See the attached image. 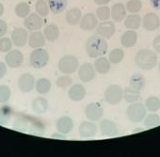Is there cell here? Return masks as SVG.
I'll list each match as a JSON object with an SVG mask.
<instances>
[{"mask_svg":"<svg viewBox=\"0 0 160 157\" xmlns=\"http://www.w3.org/2000/svg\"><path fill=\"white\" fill-rule=\"evenodd\" d=\"M152 47L155 50V52L160 54V35L156 36L152 41Z\"/></svg>","mask_w":160,"mask_h":157,"instance_id":"cell-44","label":"cell"},{"mask_svg":"<svg viewBox=\"0 0 160 157\" xmlns=\"http://www.w3.org/2000/svg\"><path fill=\"white\" fill-rule=\"evenodd\" d=\"M5 62L12 69L19 68L24 62V55L20 50H11L5 56Z\"/></svg>","mask_w":160,"mask_h":157,"instance_id":"cell-9","label":"cell"},{"mask_svg":"<svg viewBox=\"0 0 160 157\" xmlns=\"http://www.w3.org/2000/svg\"><path fill=\"white\" fill-rule=\"evenodd\" d=\"M43 35L45 37V40L53 42H56L59 38L60 31H59V28L58 26H56L54 24H50L44 28Z\"/></svg>","mask_w":160,"mask_h":157,"instance_id":"cell-24","label":"cell"},{"mask_svg":"<svg viewBox=\"0 0 160 157\" xmlns=\"http://www.w3.org/2000/svg\"><path fill=\"white\" fill-rule=\"evenodd\" d=\"M105 99L111 105H118L123 99V90L121 86L113 84L107 88L105 91Z\"/></svg>","mask_w":160,"mask_h":157,"instance_id":"cell-6","label":"cell"},{"mask_svg":"<svg viewBox=\"0 0 160 157\" xmlns=\"http://www.w3.org/2000/svg\"><path fill=\"white\" fill-rule=\"evenodd\" d=\"M145 107L150 112H157L160 109V99L156 96H150L145 100Z\"/></svg>","mask_w":160,"mask_h":157,"instance_id":"cell-32","label":"cell"},{"mask_svg":"<svg viewBox=\"0 0 160 157\" xmlns=\"http://www.w3.org/2000/svg\"><path fill=\"white\" fill-rule=\"evenodd\" d=\"M19 90L22 92L28 93L33 91L35 88V79L34 76L30 73H23L20 75L17 81Z\"/></svg>","mask_w":160,"mask_h":157,"instance_id":"cell-10","label":"cell"},{"mask_svg":"<svg viewBox=\"0 0 160 157\" xmlns=\"http://www.w3.org/2000/svg\"><path fill=\"white\" fill-rule=\"evenodd\" d=\"M129 83H130V87L138 91H141L142 89H144L146 84L145 77L141 73H135L130 77Z\"/></svg>","mask_w":160,"mask_h":157,"instance_id":"cell-31","label":"cell"},{"mask_svg":"<svg viewBox=\"0 0 160 157\" xmlns=\"http://www.w3.org/2000/svg\"><path fill=\"white\" fill-rule=\"evenodd\" d=\"M141 23H142L141 17L137 13H131L130 15L126 16L125 20H124L125 27L132 29V30H136V29L139 28Z\"/></svg>","mask_w":160,"mask_h":157,"instance_id":"cell-25","label":"cell"},{"mask_svg":"<svg viewBox=\"0 0 160 157\" xmlns=\"http://www.w3.org/2000/svg\"><path fill=\"white\" fill-rule=\"evenodd\" d=\"M73 127H74L73 120L70 117H67V116L59 118L56 122V128L58 132L62 135H67L71 133Z\"/></svg>","mask_w":160,"mask_h":157,"instance_id":"cell-15","label":"cell"},{"mask_svg":"<svg viewBox=\"0 0 160 157\" xmlns=\"http://www.w3.org/2000/svg\"><path fill=\"white\" fill-rule=\"evenodd\" d=\"M47 3L50 12L55 14H58L65 11L68 5V0H47Z\"/></svg>","mask_w":160,"mask_h":157,"instance_id":"cell-27","label":"cell"},{"mask_svg":"<svg viewBox=\"0 0 160 157\" xmlns=\"http://www.w3.org/2000/svg\"><path fill=\"white\" fill-rule=\"evenodd\" d=\"M12 115V109L8 105H3L0 107V125H6Z\"/></svg>","mask_w":160,"mask_h":157,"instance_id":"cell-35","label":"cell"},{"mask_svg":"<svg viewBox=\"0 0 160 157\" xmlns=\"http://www.w3.org/2000/svg\"><path fill=\"white\" fill-rule=\"evenodd\" d=\"M7 73V64L6 62L0 61V79L3 78Z\"/></svg>","mask_w":160,"mask_h":157,"instance_id":"cell-45","label":"cell"},{"mask_svg":"<svg viewBox=\"0 0 160 157\" xmlns=\"http://www.w3.org/2000/svg\"><path fill=\"white\" fill-rule=\"evenodd\" d=\"M111 11L108 6H100L96 10V16L100 21H107L110 18Z\"/></svg>","mask_w":160,"mask_h":157,"instance_id":"cell-39","label":"cell"},{"mask_svg":"<svg viewBox=\"0 0 160 157\" xmlns=\"http://www.w3.org/2000/svg\"><path fill=\"white\" fill-rule=\"evenodd\" d=\"M126 12V8L122 3H116L111 8V17L115 22H121L125 18Z\"/></svg>","mask_w":160,"mask_h":157,"instance_id":"cell-23","label":"cell"},{"mask_svg":"<svg viewBox=\"0 0 160 157\" xmlns=\"http://www.w3.org/2000/svg\"><path fill=\"white\" fill-rule=\"evenodd\" d=\"M12 43L17 46V47H23L28 43V34L27 29L22 28V27H17L13 29L12 32V37H11Z\"/></svg>","mask_w":160,"mask_h":157,"instance_id":"cell-12","label":"cell"},{"mask_svg":"<svg viewBox=\"0 0 160 157\" xmlns=\"http://www.w3.org/2000/svg\"><path fill=\"white\" fill-rule=\"evenodd\" d=\"M100 130L102 132L103 135H107V136H113L119 134V128L117 126V124L109 120H103L100 124Z\"/></svg>","mask_w":160,"mask_h":157,"instance_id":"cell-20","label":"cell"},{"mask_svg":"<svg viewBox=\"0 0 160 157\" xmlns=\"http://www.w3.org/2000/svg\"><path fill=\"white\" fill-rule=\"evenodd\" d=\"M142 26L148 31H154L160 27V18L155 13H147L142 19Z\"/></svg>","mask_w":160,"mask_h":157,"instance_id":"cell-16","label":"cell"},{"mask_svg":"<svg viewBox=\"0 0 160 157\" xmlns=\"http://www.w3.org/2000/svg\"><path fill=\"white\" fill-rule=\"evenodd\" d=\"M28 43L33 49L42 48L45 45V37L42 32L38 31V30L32 31V33L29 34V36H28Z\"/></svg>","mask_w":160,"mask_h":157,"instance_id":"cell-19","label":"cell"},{"mask_svg":"<svg viewBox=\"0 0 160 157\" xmlns=\"http://www.w3.org/2000/svg\"><path fill=\"white\" fill-rule=\"evenodd\" d=\"M85 49L90 57L95 58L103 56L107 54L108 50V44L106 39L97 34L91 36L87 40Z\"/></svg>","mask_w":160,"mask_h":157,"instance_id":"cell-1","label":"cell"},{"mask_svg":"<svg viewBox=\"0 0 160 157\" xmlns=\"http://www.w3.org/2000/svg\"><path fill=\"white\" fill-rule=\"evenodd\" d=\"M85 116L92 121L100 120L104 116V108L99 103H91L86 106Z\"/></svg>","mask_w":160,"mask_h":157,"instance_id":"cell-8","label":"cell"},{"mask_svg":"<svg viewBox=\"0 0 160 157\" xmlns=\"http://www.w3.org/2000/svg\"><path fill=\"white\" fill-rule=\"evenodd\" d=\"M58 65L60 72L64 74H72L77 71L79 67V60L75 56L67 55L59 59Z\"/></svg>","mask_w":160,"mask_h":157,"instance_id":"cell-3","label":"cell"},{"mask_svg":"<svg viewBox=\"0 0 160 157\" xmlns=\"http://www.w3.org/2000/svg\"><path fill=\"white\" fill-rule=\"evenodd\" d=\"M158 57L154 51L149 49L139 50L135 56L136 65L141 70H152L157 64Z\"/></svg>","mask_w":160,"mask_h":157,"instance_id":"cell-2","label":"cell"},{"mask_svg":"<svg viewBox=\"0 0 160 157\" xmlns=\"http://www.w3.org/2000/svg\"><path fill=\"white\" fill-rule=\"evenodd\" d=\"M8 32V25L4 20L0 19V38L4 37Z\"/></svg>","mask_w":160,"mask_h":157,"instance_id":"cell-43","label":"cell"},{"mask_svg":"<svg viewBox=\"0 0 160 157\" xmlns=\"http://www.w3.org/2000/svg\"><path fill=\"white\" fill-rule=\"evenodd\" d=\"M49 61V54L43 48L34 49L29 57L30 65L35 69H42L44 68Z\"/></svg>","mask_w":160,"mask_h":157,"instance_id":"cell-4","label":"cell"},{"mask_svg":"<svg viewBox=\"0 0 160 157\" xmlns=\"http://www.w3.org/2000/svg\"><path fill=\"white\" fill-rule=\"evenodd\" d=\"M95 74H96V71L94 66L89 62L83 63L78 68V77L84 83L92 81L95 78Z\"/></svg>","mask_w":160,"mask_h":157,"instance_id":"cell-7","label":"cell"},{"mask_svg":"<svg viewBox=\"0 0 160 157\" xmlns=\"http://www.w3.org/2000/svg\"><path fill=\"white\" fill-rule=\"evenodd\" d=\"M137 41H138V33L132 29L125 31L121 38V43L125 48L133 47L137 43Z\"/></svg>","mask_w":160,"mask_h":157,"instance_id":"cell-21","label":"cell"},{"mask_svg":"<svg viewBox=\"0 0 160 157\" xmlns=\"http://www.w3.org/2000/svg\"><path fill=\"white\" fill-rule=\"evenodd\" d=\"M86 89L80 84H74L71 86L68 91L69 98L73 102H79L82 101L86 96Z\"/></svg>","mask_w":160,"mask_h":157,"instance_id":"cell-18","label":"cell"},{"mask_svg":"<svg viewBox=\"0 0 160 157\" xmlns=\"http://www.w3.org/2000/svg\"><path fill=\"white\" fill-rule=\"evenodd\" d=\"M72 84V77L69 76L68 74H64L62 76H59L56 80V85L59 89H66L71 87Z\"/></svg>","mask_w":160,"mask_h":157,"instance_id":"cell-38","label":"cell"},{"mask_svg":"<svg viewBox=\"0 0 160 157\" xmlns=\"http://www.w3.org/2000/svg\"><path fill=\"white\" fill-rule=\"evenodd\" d=\"M98 18L94 13H87L85 14L81 20H80V28L86 30V31H91L93 30L97 27L98 26Z\"/></svg>","mask_w":160,"mask_h":157,"instance_id":"cell-14","label":"cell"},{"mask_svg":"<svg viewBox=\"0 0 160 157\" xmlns=\"http://www.w3.org/2000/svg\"><path fill=\"white\" fill-rule=\"evenodd\" d=\"M158 68H159V72H160V62H159V65H158Z\"/></svg>","mask_w":160,"mask_h":157,"instance_id":"cell-49","label":"cell"},{"mask_svg":"<svg viewBox=\"0 0 160 157\" xmlns=\"http://www.w3.org/2000/svg\"><path fill=\"white\" fill-rule=\"evenodd\" d=\"M151 6L157 11H160V0H150Z\"/></svg>","mask_w":160,"mask_h":157,"instance_id":"cell-46","label":"cell"},{"mask_svg":"<svg viewBox=\"0 0 160 157\" xmlns=\"http://www.w3.org/2000/svg\"><path fill=\"white\" fill-rule=\"evenodd\" d=\"M81 18H82V12L77 8L71 9L66 13V22L71 26L77 25L80 22V20H81Z\"/></svg>","mask_w":160,"mask_h":157,"instance_id":"cell-28","label":"cell"},{"mask_svg":"<svg viewBox=\"0 0 160 157\" xmlns=\"http://www.w3.org/2000/svg\"><path fill=\"white\" fill-rule=\"evenodd\" d=\"M144 124L147 127H155L160 125V117L157 114H149L144 118Z\"/></svg>","mask_w":160,"mask_h":157,"instance_id":"cell-40","label":"cell"},{"mask_svg":"<svg viewBox=\"0 0 160 157\" xmlns=\"http://www.w3.org/2000/svg\"><path fill=\"white\" fill-rule=\"evenodd\" d=\"M97 34L103 37L106 40L110 39L115 33V25L111 21H103L98 24L97 27Z\"/></svg>","mask_w":160,"mask_h":157,"instance_id":"cell-13","label":"cell"},{"mask_svg":"<svg viewBox=\"0 0 160 157\" xmlns=\"http://www.w3.org/2000/svg\"><path fill=\"white\" fill-rule=\"evenodd\" d=\"M96 72L100 74H107L110 70V62L107 57H98L93 64Z\"/></svg>","mask_w":160,"mask_h":157,"instance_id":"cell-26","label":"cell"},{"mask_svg":"<svg viewBox=\"0 0 160 157\" xmlns=\"http://www.w3.org/2000/svg\"><path fill=\"white\" fill-rule=\"evenodd\" d=\"M52 88L51 81L47 78H40L35 84V89L39 94H47Z\"/></svg>","mask_w":160,"mask_h":157,"instance_id":"cell-30","label":"cell"},{"mask_svg":"<svg viewBox=\"0 0 160 157\" xmlns=\"http://www.w3.org/2000/svg\"><path fill=\"white\" fill-rule=\"evenodd\" d=\"M12 96L11 89L6 85H0V104H6Z\"/></svg>","mask_w":160,"mask_h":157,"instance_id":"cell-41","label":"cell"},{"mask_svg":"<svg viewBox=\"0 0 160 157\" xmlns=\"http://www.w3.org/2000/svg\"><path fill=\"white\" fill-rule=\"evenodd\" d=\"M29 1H35V0H29Z\"/></svg>","mask_w":160,"mask_h":157,"instance_id":"cell-50","label":"cell"},{"mask_svg":"<svg viewBox=\"0 0 160 157\" xmlns=\"http://www.w3.org/2000/svg\"><path fill=\"white\" fill-rule=\"evenodd\" d=\"M123 57H124L123 50L121 48H115V49L111 50V52L109 53L108 60L111 64H118V63L122 62Z\"/></svg>","mask_w":160,"mask_h":157,"instance_id":"cell-36","label":"cell"},{"mask_svg":"<svg viewBox=\"0 0 160 157\" xmlns=\"http://www.w3.org/2000/svg\"><path fill=\"white\" fill-rule=\"evenodd\" d=\"M4 11H5V8H4V5L0 2V17H1L3 14H4Z\"/></svg>","mask_w":160,"mask_h":157,"instance_id":"cell-48","label":"cell"},{"mask_svg":"<svg viewBox=\"0 0 160 157\" xmlns=\"http://www.w3.org/2000/svg\"><path fill=\"white\" fill-rule=\"evenodd\" d=\"M79 135L84 138L93 137L97 133V126L92 121H83L78 128Z\"/></svg>","mask_w":160,"mask_h":157,"instance_id":"cell-17","label":"cell"},{"mask_svg":"<svg viewBox=\"0 0 160 157\" xmlns=\"http://www.w3.org/2000/svg\"><path fill=\"white\" fill-rule=\"evenodd\" d=\"M140 91H138L132 87H127L123 90V99L127 103H136L140 99Z\"/></svg>","mask_w":160,"mask_h":157,"instance_id":"cell-29","label":"cell"},{"mask_svg":"<svg viewBox=\"0 0 160 157\" xmlns=\"http://www.w3.org/2000/svg\"><path fill=\"white\" fill-rule=\"evenodd\" d=\"M48 101L44 97H37L31 103L32 110L39 115L44 114L48 109Z\"/></svg>","mask_w":160,"mask_h":157,"instance_id":"cell-22","label":"cell"},{"mask_svg":"<svg viewBox=\"0 0 160 157\" xmlns=\"http://www.w3.org/2000/svg\"><path fill=\"white\" fill-rule=\"evenodd\" d=\"M126 11L130 13H137L142 9V2L140 0H129L126 3Z\"/></svg>","mask_w":160,"mask_h":157,"instance_id":"cell-37","label":"cell"},{"mask_svg":"<svg viewBox=\"0 0 160 157\" xmlns=\"http://www.w3.org/2000/svg\"><path fill=\"white\" fill-rule=\"evenodd\" d=\"M24 26L28 30L37 31L41 29L43 26L42 17L40 16L38 13H30L28 17L25 18Z\"/></svg>","mask_w":160,"mask_h":157,"instance_id":"cell-11","label":"cell"},{"mask_svg":"<svg viewBox=\"0 0 160 157\" xmlns=\"http://www.w3.org/2000/svg\"><path fill=\"white\" fill-rule=\"evenodd\" d=\"M146 113H147V109L145 105L137 102L131 104L126 110V116L128 120L135 123H138L142 121L146 117Z\"/></svg>","mask_w":160,"mask_h":157,"instance_id":"cell-5","label":"cell"},{"mask_svg":"<svg viewBox=\"0 0 160 157\" xmlns=\"http://www.w3.org/2000/svg\"><path fill=\"white\" fill-rule=\"evenodd\" d=\"M14 12L19 18H26L30 14V6L27 2H20L16 5Z\"/></svg>","mask_w":160,"mask_h":157,"instance_id":"cell-33","label":"cell"},{"mask_svg":"<svg viewBox=\"0 0 160 157\" xmlns=\"http://www.w3.org/2000/svg\"><path fill=\"white\" fill-rule=\"evenodd\" d=\"M93 1L95 2V4L103 6V5H107V4H108V3L111 1V0H93Z\"/></svg>","mask_w":160,"mask_h":157,"instance_id":"cell-47","label":"cell"},{"mask_svg":"<svg viewBox=\"0 0 160 157\" xmlns=\"http://www.w3.org/2000/svg\"><path fill=\"white\" fill-rule=\"evenodd\" d=\"M12 41L10 38L2 37L0 38V52L1 53H8L12 48Z\"/></svg>","mask_w":160,"mask_h":157,"instance_id":"cell-42","label":"cell"},{"mask_svg":"<svg viewBox=\"0 0 160 157\" xmlns=\"http://www.w3.org/2000/svg\"><path fill=\"white\" fill-rule=\"evenodd\" d=\"M35 11L36 13H38L42 17H46L50 12L48 3L45 0H37V2L35 4Z\"/></svg>","mask_w":160,"mask_h":157,"instance_id":"cell-34","label":"cell"}]
</instances>
